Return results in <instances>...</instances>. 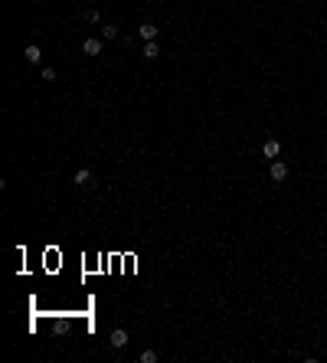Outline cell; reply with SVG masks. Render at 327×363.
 <instances>
[{
    "label": "cell",
    "instance_id": "1",
    "mask_svg": "<svg viewBox=\"0 0 327 363\" xmlns=\"http://www.w3.org/2000/svg\"><path fill=\"white\" fill-rule=\"evenodd\" d=\"M82 53H85V56H92V59H95V56H101V53H105V43H101L98 36H85V40H82Z\"/></svg>",
    "mask_w": 327,
    "mask_h": 363
},
{
    "label": "cell",
    "instance_id": "2",
    "mask_svg": "<svg viewBox=\"0 0 327 363\" xmlns=\"http://www.w3.org/2000/svg\"><path fill=\"white\" fill-rule=\"evenodd\" d=\"M268 174H272V180H275V183H285V180H288V164L275 157V160H272V167H268Z\"/></svg>",
    "mask_w": 327,
    "mask_h": 363
},
{
    "label": "cell",
    "instance_id": "3",
    "mask_svg": "<svg viewBox=\"0 0 327 363\" xmlns=\"http://www.w3.org/2000/svg\"><path fill=\"white\" fill-rule=\"evenodd\" d=\"M72 183H76V187H92V183H95V174L88 170V167H82V170H76Z\"/></svg>",
    "mask_w": 327,
    "mask_h": 363
},
{
    "label": "cell",
    "instance_id": "4",
    "mask_svg": "<svg viewBox=\"0 0 327 363\" xmlns=\"http://www.w3.org/2000/svg\"><path fill=\"white\" fill-rule=\"evenodd\" d=\"M108 344H111V350H125L128 347V331H111V337H108Z\"/></svg>",
    "mask_w": 327,
    "mask_h": 363
},
{
    "label": "cell",
    "instance_id": "5",
    "mask_svg": "<svg viewBox=\"0 0 327 363\" xmlns=\"http://www.w3.org/2000/svg\"><path fill=\"white\" fill-rule=\"evenodd\" d=\"M157 30H161V26H154V23H141L138 26V36L144 43H151V40H157Z\"/></svg>",
    "mask_w": 327,
    "mask_h": 363
},
{
    "label": "cell",
    "instance_id": "6",
    "mask_svg": "<svg viewBox=\"0 0 327 363\" xmlns=\"http://www.w3.org/2000/svg\"><path fill=\"white\" fill-rule=\"evenodd\" d=\"M262 154H265V157H272V160H275V157L281 154V144L275 141V138H268V141L262 144Z\"/></svg>",
    "mask_w": 327,
    "mask_h": 363
},
{
    "label": "cell",
    "instance_id": "7",
    "mask_svg": "<svg viewBox=\"0 0 327 363\" xmlns=\"http://www.w3.org/2000/svg\"><path fill=\"white\" fill-rule=\"evenodd\" d=\"M23 59H26V63H39V59H43V49H39L36 43H30V46L23 49Z\"/></svg>",
    "mask_w": 327,
    "mask_h": 363
},
{
    "label": "cell",
    "instance_id": "8",
    "mask_svg": "<svg viewBox=\"0 0 327 363\" xmlns=\"http://www.w3.org/2000/svg\"><path fill=\"white\" fill-rule=\"evenodd\" d=\"M141 56H144V59H157V56H161V46H157V40L144 43V49H141Z\"/></svg>",
    "mask_w": 327,
    "mask_h": 363
},
{
    "label": "cell",
    "instance_id": "9",
    "mask_svg": "<svg viewBox=\"0 0 327 363\" xmlns=\"http://www.w3.org/2000/svg\"><path fill=\"white\" fill-rule=\"evenodd\" d=\"M121 33H118L115 23H101V40H118Z\"/></svg>",
    "mask_w": 327,
    "mask_h": 363
},
{
    "label": "cell",
    "instance_id": "10",
    "mask_svg": "<svg viewBox=\"0 0 327 363\" xmlns=\"http://www.w3.org/2000/svg\"><path fill=\"white\" fill-rule=\"evenodd\" d=\"M141 363H157V350H141Z\"/></svg>",
    "mask_w": 327,
    "mask_h": 363
},
{
    "label": "cell",
    "instance_id": "11",
    "mask_svg": "<svg viewBox=\"0 0 327 363\" xmlns=\"http://www.w3.org/2000/svg\"><path fill=\"white\" fill-rule=\"evenodd\" d=\"M43 79H46V82H56V69H53V66H43Z\"/></svg>",
    "mask_w": 327,
    "mask_h": 363
}]
</instances>
